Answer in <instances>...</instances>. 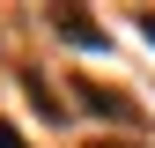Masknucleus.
<instances>
[{"label": "nucleus", "mask_w": 155, "mask_h": 148, "mask_svg": "<svg viewBox=\"0 0 155 148\" xmlns=\"http://www.w3.org/2000/svg\"><path fill=\"white\" fill-rule=\"evenodd\" d=\"M96 148H104V141H96Z\"/></svg>", "instance_id": "20e7f679"}, {"label": "nucleus", "mask_w": 155, "mask_h": 148, "mask_svg": "<svg viewBox=\"0 0 155 148\" xmlns=\"http://www.w3.org/2000/svg\"><path fill=\"white\" fill-rule=\"evenodd\" d=\"M52 22H59L74 45H96V52H104V30H96V22H81V15H52Z\"/></svg>", "instance_id": "f257e3e1"}, {"label": "nucleus", "mask_w": 155, "mask_h": 148, "mask_svg": "<svg viewBox=\"0 0 155 148\" xmlns=\"http://www.w3.org/2000/svg\"><path fill=\"white\" fill-rule=\"evenodd\" d=\"M0 148H30V141H22V133H15V126H8V119H0Z\"/></svg>", "instance_id": "f03ea898"}, {"label": "nucleus", "mask_w": 155, "mask_h": 148, "mask_svg": "<svg viewBox=\"0 0 155 148\" xmlns=\"http://www.w3.org/2000/svg\"><path fill=\"white\" fill-rule=\"evenodd\" d=\"M140 30H148V37H155V15H140Z\"/></svg>", "instance_id": "7ed1b4c3"}]
</instances>
